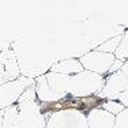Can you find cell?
<instances>
[{
    "label": "cell",
    "instance_id": "6da1fadb",
    "mask_svg": "<svg viewBox=\"0 0 128 128\" xmlns=\"http://www.w3.org/2000/svg\"><path fill=\"white\" fill-rule=\"evenodd\" d=\"M46 116L42 113L38 100L16 102L4 109L2 128H45Z\"/></svg>",
    "mask_w": 128,
    "mask_h": 128
},
{
    "label": "cell",
    "instance_id": "7a4b0ae2",
    "mask_svg": "<svg viewBox=\"0 0 128 128\" xmlns=\"http://www.w3.org/2000/svg\"><path fill=\"white\" fill-rule=\"evenodd\" d=\"M105 80L106 76L104 75L83 70L79 74L70 76L67 94L74 98H87V97L98 96L105 86Z\"/></svg>",
    "mask_w": 128,
    "mask_h": 128
},
{
    "label": "cell",
    "instance_id": "3957f363",
    "mask_svg": "<svg viewBox=\"0 0 128 128\" xmlns=\"http://www.w3.org/2000/svg\"><path fill=\"white\" fill-rule=\"evenodd\" d=\"M105 101H118L128 108V79L121 71L106 75L105 86L98 94Z\"/></svg>",
    "mask_w": 128,
    "mask_h": 128
},
{
    "label": "cell",
    "instance_id": "277c9868",
    "mask_svg": "<svg viewBox=\"0 0 128 128\" xmlns=\"http://www.w3.org/2000/svg\"><path fill=\"white\" fill-rule=\"evenodd\" d=\"M45 128H89V126L86 113L76 109H63L48 116Z\"/></svg>",
    "mask_w": 128,
    "mask_h": 128
},
{
    "label": "cell",
    "instance_id": "5b68a950",
    "mask_svg": "<svg viewBox=\"0 0 128 128\" xmlns=\"http://www.w3.org/2000/svg\"><path fill=\"white\" fill-rule=\"evenodd\" d=\"M33 84H34V79L22 76V75L14 80L2 83L0 84V110H4L16 104L23 91Z\"/></svg>",
    "mask_w": 128,
    "mask_h": 128
},
{
    "label": "cell",
    "instance_id": "8992f818",
    "mask_svg": "<svg viewBox=\"0 0 128 128\" xmlns=\"http://www.w3.org/2000/svg\"><path fill=\"white\" fill-rule=\"evenodd\" d=\"M114 59L116 57L113 53H105V52L93 49L79 57V62H80L83 70L106 76L109 74V70H110Z\"/></svg>",
    "mask_w": 128,
    "mask_h": 128
},
{
    "label": "cell",
    "instance_id": "52a82bcc",
    "mask_svg": "<svg viewBox=\"0 0 128 128\" xmlns=\"http://www.w3.org/2000/svg\"><path fill=\"white\" fill-rule=\"evenodd\" d=\"M34 87H36V94H37V100L41 104H53L57 101H62L63 98H66L67 96L63 94H57L49 87L46 82L45 75L34 79Z\"/></svg>",
    "mask_w": 128,
    "mask_h": 128
},
{
    "label": "cell",
    "instance_id": "ba28073f",
    "mask_svg": "<svg viewBox=\"0 0 128 128\" xmlns=\"http://www.w3.org/2000/svg\"><path fill=\"white\" fill-rule=\"evenodd\" d=\"M89 128H113L116 116L104 110L102 108H96L86 114Z\"/></svg>",
    "mask_w": 128,
    "mask_h": 128
},
{
    "label": "cell",
    "instance_id": "9c48e42d",
    "mask_svg": "<svg viewBox=\"0 0 128 128\" xmlns=\"http://www.w3.org/2000/svg\"><path fill=\"white\" fill-rule=\"evenodd\" d=\"M49 71L52 72H57V74H63V75H75L83 71L79 59L75 57H70V59H63V60H57L52 64Z\"/></svg>",
    "mask_w": 128,
    "mask_h": 128
},
{
    "label": "cell",
    "instance_id": "30bf717a",
    "mask_svg": "<svg viewBox=\"0 0 128 128\" xmlns=\"http://www.w3.org/2000/svg\"><path fill=\"white\" fill-rule=\"evenodd\" d=\"M71 75H63V74H57V72H46L45 74V78H46V82L49 84V87L54 93L57 94H63V96H67V87H68V80Z\"/></svg>",
    "mask_w": 128,
    "mask_h": 128
},
{
    "label": "cell",
    "instance_id": "8fae6325",
    "mask_svg": "<svg viewBox=\"0 0 128 128\" xmlns=\"http://www.w3.org/2000/svg\"><path fill=\"white\" fill-rule=\"evenodd\" d=\"M114 57L117 60H121V62H126L128 60V29L123 33L121 36V41L118 44L117 49L114 52Z\"/></svg>",
    "mask_w": 128,
    "mask_h": 128
},
{
    "label": "cell",
    "instance_id": "7c38bea8",
    "mask_svg": "<svg viewBox=\"0 0 128 128\" xmlns=\"http://www.w3.org/2000/svg\"><path fill=\"white\" fill-rule=\"evenodd\" d=\"M101 108L104 109V110L109 112L110 114L117 116L120 112H123L124 109H126V106H124L123 104H120L118 101H105V102L102 104Z\"/></svg>",
    "mask_w": 128,
    "mask_h": 128
},
{
    "label": "cell",
    "instance_id": "4fadbf2b",
    "mask_svg": "<svg viewBox=\"0 0 128 128\" xmlns=\"http://www.w3.org/2000/svg\"><path fill=\"white\" fill-rule=\"evenodd\" d=\"M113 128H128V108L116 116Z\"/></svg>",
    "mask_w": 128,
    "mask_h": 128
},
{
    "label": "cell",
    "instance_id": "5bb4252c",
    "mask_svg": "<svg viewBox=\"0 0 128 128\" xmlns=\"http://www.w3.org/2000/svg\"><path fill=\"white\" fill-rule=\"evenodd\" d=\"M123 64H124V62H121V60L114 59V62H113V64H112L110 70H109V74H113V72L120 71V70H121V67H123Z\"/></svg>",
    "mask_w": 128,
    "mask_h": 128
},
{
    "label": "cell",
    "instance_id": "9a60e30c",
    "mask_svg": "<svg viewBox=\"0 0 128 128\" xmlns=\"http://www.w3.org/2000/svg\"><path fill=\"white\" fill-rule=\"evenodd\" d=\"M4 82H8V80H7V78H6L4 67H3V64H0V84L4 83Z\"/></svg>",
    "mask_w": 128,
    "mask_h": 128
},
{
    "label": "cell",
    "instance_id": "2e32d148",
    "mask_svg": "<svg viewBox=\"0 0 128 128\" xmlns=\"http://www.w3.org/2000/svg\"><path fill=\"white\" fill-rule=\"evenodd\" d=\"M120 71L123 72L124 76H126V78L128 79V60H126V62H124V64H123V67H121Z\"/></svg>",
    "mask_w": 128,
    "mask_h": 128
},
{
    "label": "cell",
    "instance_id": "e0dca14e",
    "mask_svg": "<svg viewBox=\"0 0 128 128\" xmlns=\"http://www.w3.org/2000/svg\"><path fill=\"white\" fill-rule=\"evenodd\" d=\"M3 118H4V110H0V128L3 127Z\"/></svg>",
    "mask_w": 128,
    "mask_h": 128
}]
</instances>
